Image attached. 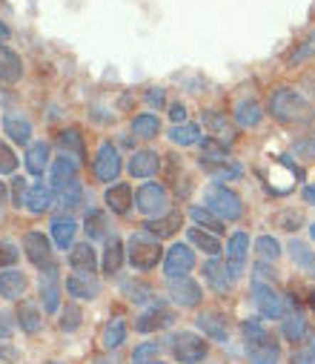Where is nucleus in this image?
<instances>
[{"label":"nucleus","mask_w":315,"mask_h":364,"mask_svg":"<svg viewBox=\"0 0 315 364\" xmlns=\"http://www.w3.org/2000/svg\"><path fill=\"white\" fill-rule=\"evenodd\" d=\"M203 207L206 210H213L224 224L227 221H238L241 215H244V201H241V196L233 190V187H227V184H209L206 190H203Z\"/></svg>","instance_id":"f257e3e1"},{"label":"nucleus","mask_w":315,"mask_h":364,"mask_svg":"<svg viewBox=\"0 0 315 364\" xmlns=\"http://www.w3.org/2000/svg\"><path fill=\"white\" fill-rule=\"evenodd\" d=\"M269 112L281 124H298V121L309 118V104L301 92H295V89H289V86H281L269 98Z\"/></svg>","instance_id":"f03ea898"},{"label":"nucleus","mask_w":315,"mask_h":364,"mask_svg":"<svg viewBox=\"0 0 315 364\" xmlns=\"http://www.w3.org/2000/svg\"><path fill=\"white\" fill-rule=\"evenodd\" d=\"M164 250H161V238H155L149 230H141V232H132V238L127 241V258L135 269H155L158 261H161Z\"/></svg>","instance_id":"7ed1b4c3"},{"label":"nucleus","mask_w":315,"mask_h":364,"mask_svg":"<svg viewBox=\"0 0 315 364\" xmlns=\"http://www.w3.org/2000/svg\"><path fill=\"white\" fill-rule=\"evenodd\" d=\"M135 207L141 215L146 218H161L169 213V193L164 184L158 181H149V184H141L138 193H135Z\"/></svg>","instance_id":"20e7f679"},{"label":"nucleus","mask_w":315,"mask_h":364,"mask_svg":"<svg viewBox=\"0 0 315 364\" xmlns=\"http://www.w3.org/2000/svg\"><path fill=\"white\" fill-rule=\"evenodd\" d=\"M241 267L244 264H233V261H221V258H209L206 264H203V276H206V282H209V287H213L215 293H230L233 287H235V282H238V276H241Z\"/></svg>","instance_id":"39448f33"},{"label":"nucleus","mask_w":315,"mask_h":364,"mask_svg":"<svg viewBox=\"0 0 315 364\" xmlns=\"http://www.w3.org/2000/svg\"><path fill=\"white\" fill-rule=\"evenodd\" d=\"M209 353V344L198 336V333H189V330H181L172 336V355L181 361V364H198L203 361Z\"/></svg>","instance_id":"423d86ee"},{"label":"nucleus","mask_w":315,"mask_h":364,"mask_svg":"<svg viewBox=\"0 0 315 364\" xmlns=\"http://www.w3.org/2000/svg\"><path fill=\"white\" fill-rule=\"evenodd\" d=\"M121 169H124V158H121L118 146L110 144V141L100 144V149L95 155V178L103 181V184H115Z\"/></svg>","instance_id":"0eeeda50"},{"label":"nucleus","mask_w":315,"mask_h":364,"mask_svg":"<svg viewBox=\"0 0 315 364\" xmlns=\"http://www.w3.org/2000/svg\"><path fill=\"white\" fill-rule=\"evenodd\" d=\"M252 301H255V307L264 318H281L287 313L284 296L267 282H252Z\"/></svg>","instance_id":"6e6552de"},{"label":"nucleus","mask_w":315,"mask_h":364,"mask_svg":"<svg viewBox=\"0 0 315 364\" xmlns=\"http://www.w3.org/2000/svg\"><path fill=\"white\" fill-rule=\"evenodd\" d=\"M169 299L181 307V310H195L203 301V290L195 279L189 276H175L169 279Z\"/></svg>","instance_id":"1a4fd4ad"},{"label":"nucleus","mask_w":315,"mask_h":364,"mask_svg":"<svg viewBox=\"0 0 315 364\" xmlns=\"http://www.w3.org/2000/svg\"><path fill=\"white\" fill-rule=\"evenodd\" d=\"M195 267V252L189 244H181L175 241L166 252H164V272L166 279H175V276H186V272Z\"/></svg>","instance_id":"9d476101"},{"label":"nucleus","mask_w":315,"mask_h":364,"mask_svg":"<svg viewBox=\"0 0 315 364\" xmlns=\"http://www.w3.org/2000/svg\"><path fill=\"white\" fill-rule=\"evenodd\" d=\"M23 252H26V258L35 264V267H49V264H55V258H52V244H49V238L43 235V232H38V230H32V232H26L23 235Z\"/></svg>","instance_id":"9b49d317"},{"label":"nucleus","mask_w":315,"mask_h":364,"mask_svg":"<svg viewBox=\"0 0 315 364\" xmlns=\"http://www.w3.org/2000/svg\"><path fill=\"white\" fill-rule=\"evenodd\" d=\"M41 301L46 313H58L60 310V279H58V264L43 267L41 276Z\"/></svg>","instance_id":"f8f14e48"},{"label":"nucleus","mask_w":315,"mask_h":364,"mask_svg":"<svg viewBox=\"0 0 315 364\" xmlns=\"http://www.w3.org/2000/svg\"><path fill=\"white\" fill-rule=\"evenodd\" d=\"M72 181H78V161L63 152L60 158H55L49 164V187H52V193H58L66 184H72Z\"/></svg>","instance_id":"ddd939ff"},{"label":"nucleus","mask_w":315,"mask_h":364,"mask_svg":"<svg viewBox=\"0 0 315 364\" xmlns=\"http://www.w3.org/2000/svg\"><path fill=\"white\" fill-rule=\"evenodd\" d=\"M161 169V155L155 149H135L127 161V172L132 178H152Z\"/></svg>","instance_id":"4468645a"},{"label":"nucleus","mask_w":315,"mask_h":364,"mask_svg":"<svg viewBox=\"0 0 315 364\" xmlns=\"http://www.w3.org/2000/svg\"><path fill=\"white\" fill-rule=\"evenodd\" d=\"M29 282L21 269L9 267V269H0V299H6V301H21L23 293H26Z\"/></svg>","instance_id":"2eb2a0df"},{"label":"nucleus","mask_w":315,"mask_h":364,"mask_svg":"<svg viewBox=\"0 0 315 364\" xmlns=\"http://www.w3.org/2000/svg\"><path fill=\"white\" fill-rule=\"evenodd\" d=\"M195 324H198V330H201L203 336H209L213 341H227V336H230L227 318H224L218 310H203V313H198Z\"/></svg>","instance_id":"dca6fc26"},{"label":"nucleus","mask_w":315,"mask_h":364,"mask_svg":"<svg viewBox=\"0 0 315 364\" xmlns=\"http://www.w3.org/2000/svg\"><path fill=\"white\" fill-rule=\"evenodd\" d=\"M66 293L78 301H92L100 293V284L92 272H75V276L66 279Z\"/></svg>","instance_id":"f3484780"},{"label":"nucleus","mask_w":315,"mask_h":364,"mask_svg":"<svg viewBox=\"0 0 315 364\" xmlns=\"http://www.w3.org/2000/svg\"><path fill=\"white\" fill-rule=\"evenodd\" d=\"M124 258H127V247H124V241H121V235H107V247H103V261H100V269L107 272V276H115V272L121 269V264H124Z\"/></svg>","instance_id":"a211bd4d"},{"label":"nucleus","mask_w":315,"mask_h":364,"mask_svg":"<svg viewBox=\"0 0 315 364\" xmlns=\"http://www.w3.org/2000/svg\"><path fill=\"white\" fill-rule=\"evenodd\" d=\"M69 267H72V272H92V276H95V269H97V252H95V247L89 241L72 244V250H69Z\"/></svg>","instance_id":"6ab92c4d"},{"label":"nucleus","mask_w":315,"mask_h":364,"mask_svg":"<svg viewBox=\"0 0 315 364\" xmlns=\"http://www.w3.org/2000/svg\"><path fill=\"white\" fill-rule=\"evenodd\" d=\"M172 321H175V313H172V310H166L164 304H155L152 310H146V313L135 321V330H138V333H155V330L169 327Z\"/></svg>","instance_id":"aec40b11"},{"label":"nucleus","mask_w":315,"mask_h":364,"mask_svg":"<svg viewBox=\"0 0 315 364\" xmlns=\"http://www.w3.org/2000/svg\"><path fill=\"white\" fill-rule=\"evenodd\" d=\"M103 201H107V207L115 213V215H127L132 210V187L129 184H121V181H115V184L107 190V196H103Z\"/></svg>","instance_id":"412c9836"},{"label":"nucleus","mask_w":315,"mask_h":364,"mask_svg":"<svg viewBox=\"0 0 315 364\" xmlns=\"http://www.w3.org/2000/svg\"><path fill=\"white\" fill-rule=\"evenodd\" d=\"M49 232H52L55 247H60V250H72L75 235H78V221H75L72 215H58V218H52Z\"/></svg>","instance_id":"4be33fe9"},{"label":"nucleus","mask_w":315,"mask_h":364,"mask_svg":"<svg viewBox=\"0 0 315 364\" xmlns=\"http://www.w3.org/2000/svg\"><path fill=\"white\" fill-rule=\"evenodd\" d=\"M23 77V60L15 49L0 43V80L4 83H18Z\"/></svg>","instance_id":"5701e85b"},{"label":"nucleus","mask_w":315,"mask_h":364,"mask_svg":"<svg viewBox=\"0 0 315 364\" xmlns=\"http://www.w3.org/2000/svg\"><path fill=\"white\" fill-rule=\"evenodd\" d=\"M52 201H55V193H52L49 184H32V187L26 190V201H23V207H26L29 213L41 215V213L52 210Z\"/></svg>","instance_id":"b1692460"},{"label":"nucleus","mask_w":315,"mask_h":364,"mask_svg":"<svg viewBox=\"0 0 315 364\" xmlns=\"http://www.w3.org/2000/svg\"><path fill=\"white\" fill-rule=\"evenodd\" d=\"M289 258H292V264L304 272V276L315 279V250H312L309 244L292 238V241H289Z\"/></svg>","instance_id":"393cba45"},{"label":"nucleus","mask_w":315,"mask_h":364,"mask_svg":"<svg viewBox=\"0 0 315 364\" xmlns=\"http://www.w3.org/2000/svg\"><path fill=\"white\" fill-rule=\"evenodd\" d=\"M261 121H264V109H261V104L255 98L238 101V107H235V124L241 129H255Z\"/></svg>","instance_id":"a878e982"},{"label":"nucleus","mask_w":315,"mask_h":364,"mask_svg":"<svg viewBox=\"0 0 315 364\" xmlns=\"http://www.w3.org/2000/svg\"><path fill=\"white\" fill-rule=\"evenodd\" d=\"M4 132H6V138H12L21 146H29L32 144V124L23 115H18V112H12V115L4 118Z\"/></svg>","instance_id":"bb28decb"},{"label":"nucleus","mask_w":315,"mask_h":364,"mask_svg":"<svg viewBox=\"0 0 315 364\" xmlns=\"http://www.w3.org/2000/svg\"><path fill=\"white\" fill-rule=\"evenodd\" d=\"M18 324H21V330L23 333H29V336H35L41 327H43V316H41V307L35 304V301H29V299H23L21 304H18Z\"/></svg>","instance_id":"cd10ccee"},{"label":"nucleus","mask_w":315,"mask_h":364,"mask_svg":"<svg viewBox=\"0 0 315 364\" xmlns=\"http://www.w3.org/2000/svg\"><path fill=\"white\" fill-rule=\"evenodd\" d=\"M181 227H183V215H181V213H166V215H161V218H152L144 230H149L155 238H172Z\"/></svg>","instance_id":"c85d7f7f"},{"label":"nucleus","mask_w":315,"mask_h":364,"mask_svg":"<svg viewBox=\"0 0 315 364\" xmlns=\"http://www.w3.org/2000/svg\"><path fill=\"white\" fill-rule=\"evenodd\" d=\"M129 129H132L135 138H141V141H152V138H158V132H161V118H158L155 112L135 115L132 124H129Z\"/></svg>","instance_id":"c756f323"},{"label":"nucleus","mask_w":315,"mask_h":364,"mask_svg":"<svg viewBox=\"0 0 315 364\" xmlns=\"http://www.w3.org/2000/svg\"><path fill=\"white\" fill-rule=\"evenodd\" d=\"M46 166H49V144H46V141L29 144V146H26V169L41 178V175L46 172Z\"/></svg>","instance_id":"7c9ffc66"},{"label":"nucleus","mask_w":315,"mask_h":364,"mask_svg":"<svg viewBox=\"0 0 315 364\" xmlns=\"http://www.w3.org/2000/svg\"><path fill=\"white\" fill-rule=\"evenodd\" d=\"M281 333H284V338L292 341V344L304 341V338L309 336V321H306V316H304L301 310H298V313H289L287 321H284V327H281Z\"/></svg>","instance_id":"2f4dec72"},{"label":"nucleus","mask_w":315,"mask_h":364,"mask_svg":"<svg viewBox=\"0 0 315 364\" xmlns=\"http://www.w3.org/2000/svg\"><path fill=\"white\" fill-rule=\"evenodd\" d=\"M189 215H192L195 227L209 230L213 235H224V232H227V230H224V221H221L213 210H206V207H192V210H189Z\"/></svg>","instance_id":"473e14b6"},{"label":"nucleus","mask_w":315,"mask_h":364,"mask_svg":"<svg viewBox=\"0 0 315 364\" xmlns=\"http://www.w3.org/2000/svg\"><path fill=\"white\" fill-rule=\"evenodd\" d=\"M206 124H209V129H213V138L221 141L224 146H230V144L235 141V129L230 127L227 115H221V112H206Z\"/></svg>","instance_id":"72a5a7b5"},{"label":"nucleus","mask_w":315,"mask_h":364,"mask_svg":"<svg viewBox=\"0 0 315 364\" xmlns=\"http://www.w3.org/2000/svg\"><path fill=\"white\" fill-rule=\"evenodd\" d=\"M186 238H189L198 250H203L206 255H218V252H221V241H218V235L203 232L201 227H189V230H186Z\"/></svg>","instance_id":"f704fd0d"},{"label":"nucleus","mask_w":315,"mask_h":364,"mask_svg":"<svg viewBox=\"0 0 315 364\" xmlns=\"http://www.w3.org/2000/svg\"><path fill=\"white\" fill-rule=\"evenodd\" d=\"M169 141L175 144V146H195L198 141H201V127L198 124H175L172 129H169Z\"/></svg>","instance_id":"c9c22d12"},{"label":"nucleus","mask_w":315,"mask_h":364,"mask_svg":"<svg viewBox=\"0 0 315 364\" xmlns=\"http://www.w3.org/2000/svg\"><path fill=\"white\" fill-rule=\"evenodd\" d=\"M281 350L275 344V338H267L255 347H250V364H278Z\"/></svg>","instance_id":"e433bc0d"},{"label":"nucleus","mask_w":315,"mask_h":364,"mask_svg":"<svg viewBox=\"0 0 315 364\" xmlns=\"http://www.w3.org/2000/svg\"><path fill=\"white\" fill-rule=\"evenodd\" d=\"M247 252H250V235H247L244 230L233 232L230 241H227V261L244 264V261H247Z\"/></svg>","instance_id":"4c0bfd02"},{"label":"nucleus","mask_w":315,"mask_h":364,"mask_svg":"<svg viewBox=\"0 0 315 364\" xmlns=\"http://www.w3.org/2000/svg\"><path fill=\"white\" fill-rule=\"evenodd\" d=\"M124 341H127V324L121 318H112L107 327H103V333H100V344L107 350H118Z\"/></svg>","instance_id":"58836bf2"},{"label":"nucleus","mask_w":315,"mask_h":364,"mask_svg":"<svg viewBox=\"0 0 315 364\" xmlns=\"http://www.w3.org/2000/svg\"><path fill=\"white\" fill-rule=\"evenodd\" d=\"M209 175H213L215 181H233V178H238L241 175V166L235 164V161H206V164H201Z\"/></svg>","instance_id":"ea45409f"},{"label":"nucleus","mask_w":315,"mask_h":364,"mask_svg":"<svg viewBox=\"0 0 315 364\" xmlns=\"http://www.w3.org/2000/svg\"><path fill=\"white\" fill-rule=\"evenodd\" d=\"M58 204L63 210H78L83 207V184L80 181H72V184H66L63 190H58Z\"/></svg>","instance_id":"a19ab883"},{"label":"nucleus","mask_w":315,"mask_h":364,"mask_svg":"<svg viewBox=\"0 0 315 364\" xmlns=\"http://www.w3.org/2000/svg\"><path fill=\"white\" fill-rule=\"evenodd\" d=\"M107 232H110V218H107V213H103V210H92V213L86 215V235H89V238H107Z\"/></svg>","instance_id":"79ce46f5"},{"label":"nucleus","mask_w":315,"mask_h":364,"mask_svg":"<svg viewBox=\"0 0 315 364\" xmlns=\"http://www.w3.org/2000/svg\"><path fill=\"white\" fill-rule=\"evenodd\" d=\"M255 252L264 261H278L281 258V241L272 235H261V238H255Z\"/></svg>","instance_id":"37998d69"},{"label":"nucleus","mask_w":315,"mask_h":364,"mask_svg":"<svg viewBox=\"0 0 315 364\" xmlns=\"http://www.w3.org/2000/svg\"><path fill=\"white\" fill-rule=\"evenodd\" d=\"M244 338L250 341V347H255V344L267 341L269 333H267V327H264L261 318H247V321H244Z\"/></svg>","instance_id":"c03bdc74"},{"label":"nucleus","mask_w":315,"mask_h":364,"mask_svg":"<svg viewBox=\"0 0 315 364\" xmlns=\"http://www.w3.org/2000/svg\"><path fill=\"white\" fill-rule=\"evenodd\" d=\"M60 146H63V149H72L78 158H83V141H80V132H78V129L60 132Z\"/></svg>","instance_id":"a18cd8bd"},{"label":"nucleus","mask_w":315,"mask_h":364,"mask_svg":"<svg viewBox=\"0 0 315 364\" xmlns=\"http://www.w3.org/2000/svg\"><path fill=\"white\" fill-rule=\"evenodd\" d=\"M80 307H75V304H66V310H63V316H60V330H66V333H72V330H78L80 327Z\"/></svg>","instance_id":"49530a36"},{"label":"nucleus","mask_w":315,"mask_h":364,"mask_svg":"<svg viewBox=\"0 0 315 364\" xmlns=\"http://www.w3.org/2000/svg\"><path fill=\"white\" fill-rule=\"evenodd\" d=\"M18 169V155L0 141V175H12Z\"/></svg>","instance_id":"de8ad7c7"},{"label":"nucleus","mask_w":315,"mask_h":364,"mask_svg":"<svg viewBox=\"0 0 315 364\" xmlns=\"http://www.w3.org/2000/svg\"><path fill=\"white\" fill-rule=\"evenodd\" d=\"M18 247L12 241H0V269H9L18 264Z\"/></svg>","instance_id":"09e8293b"},{"label":"nucleus","mask_w":315,"mask_h":364,"mask_svg":"<svg viewBox=\"0 0 315 364\" xmlns=\"http://www.w3.org/2000/svg\"><path fill=\"white\" fill-rule=\"evenodd\" d=\"M292 364H315V338H306V344L292 353Z\"/></svg>","instance_id":"8fccbe9b"},{"label":"nucleus","mask_w":315,"mask_h":364,"mask_svg":"<svg viewBox=\"0 0 315 364\" xmlns=\"http://www.w3.org/2000/svg\"><path fill=\"white\" fill-rule=\"evenodd\" d=\"M158 355H161V344H155V341H146V344L135 347V353H132V361H152V358H158Z\"/></svg>","instance_id":"3c124183"},{"label":"nucleus","mask_w":315,"mask_h":364,"mask_svg":"<svg viewBox=\"0 0 315 364\" xmlns=\"http://www.w3.org/2000/svg\"><path fill=\"white\" fill-rule=\"evenodd\" d=\"M309 55H315V32L301 43V49H298V52H292V55L287 58V63H289V66H292V63H301V60H306Z\"/></svg>","instance_id":"603ef678"},{"label":"nucleus","mask_w":315,"mask_h":364,"mask_svg":"<svg viewBox=\"0 0 315 364\" xmlns=\"http://www.w3.org/2000/svg\"><path fill=\"white\" fill-rule=\"evenodd\" d=\"M26 190H29V184H26L23 178H15L12 181V201H15V207H21L26 201Z\"/></svg>","instance_id":"864d4df0"},{"label":"nucleus","mask_w":315,"mask_h":364,"mask_svg":"<svg viewBox=\"0 0 315 364\" xmlns=\"http://www.w3.org/2000/svg\"><path fill=\"white\" fill-rule=\"evenodd\" d=\"M295 152H298L301 158H315V135H312L309 141H301V144H295Z\"/></svg>","instance_id":"5fc2aeb1"},{"label":"nucleus","mask_w":315,"mask_h":364,"mask_svg":"<svg viewBox=\"0 0 315 364\" xmlns=\"http://www.w3.org/2000/svg\"><path fill=\"white\" fill-rule=\"evenodd\" d=\"M12 333H15V324H12L9 313H4V310H0V338H9Z\"/></svg>","instance_id":"6e6d98bb"},{"label":"nucleus","mask_w":315,"mask_h":364,"mask_svg":"<svg viewBox=\"0 0 315 364\" xmlns=\"http://www.w3.org/2000/svg\"><path fill=\"white\" fill-rule=\"evenodd\" d=\"M146 101L152 104V107H164V101H166V95H164V89H149V92H146Z\"/></svg>","instance_id":"4d7b16f0"},{"label":"nucleus","mask_w":315,"mask_h":364,"mask_svg":"<svg viewBox=\"0 0 315 364\" xmlns=\"http://www.w3.org/2000/svg\"><path fill=\"white\" fill-rule=\"evenodd\" d=\"M169 118H172L175 124H183V121H186V107H183V104H172V107H169Z\"/></svg>","instance_id":"13d9d810"},{"label":"nucleus","mask_w":315,"mask_h":364,"mask_svg":"<svg viewBox=\"0 0 315 364\" xmlns=\"http://www.w3.org/2000/svg\"><path fill=\"white\" fill-rule=\"evenodd\" d=\"M6 201H9V184H4V181H0V213H4Z\"/></svg>","instance_id":"bf43d9fd"},{"label":"nucleus","mask_w":315,"mask_h":364,"mask_svg":"<svg viewBox=\"0 0 315 364\" xmlns=\"http://www.w3.org/2000/svg\"><path fill=\"white\" fill-rule=\"evenodd\" d=\"M301 196H304V201H306V204H315V184H306Z\"/></svg>","instance_id":"052dcab7"},{"label":"nucleus","mask_w":315,"mask_h":364,"mask_svg":"<svg viewBox=\"0 0 315 364\" xmlns=\"http://www.w3.org/2000/svg\"><path fill=\"white\" fill-rule=\"evenodd\" d=\"M9 35H12V32H9V26H6L4 21H0V43H6V41H9Z\"/></svg>","instance_id":"680f3d73"},{"label":"nucleus","mask_w":315,"mask_h":364,"mask_svg":"<svg viewBox=\"0 0 315 364\" xmlns=\"http://www.w3.org/2000/svg\"><path fill=\"white\" fill-rule=\"evenodd\" d=\"M132 364H164V361H158V358H152V361H132Z\"/></svg>","instance_id":"e2e57ef3"},{"label":"nucleus","mask_w":315,"mask_h":364,"mask_svg":"<svg viewBox=\"0 0 315 364\" xmlns=\"http://www.w3.org/2000/svg\"><path fill=\"white\" fill-rule=\"evenodd\" d=\"M309 238H312V241H315V224H312V227H309Z\"/></svg>","instance_id":"0e129e2a"}]
</instances>
